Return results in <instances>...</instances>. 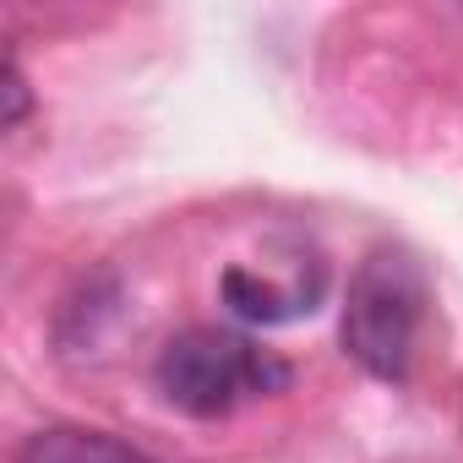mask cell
Instances as JSON below:
<instances>
[{"instance_id": "obj_1", "label": "cell", "mask_w": 463, "mask_h": 463, "mask_svg": "<svg viewBox=\"0 0 463 463\" xmlns=\"http://www.w3.org/2000/svg\"><path fill=\"white\" fill-rule=\"evenodd\" d=\"M158 392L196 420H218L246 398H273L289 387V365L268 349H257L241 333L223 327H185L164 344L158 365Z\"/></svg>"}, {"instance_id": "obj_2", "label": "cell", "mask_w": 463, "mask_h": 463, "mask_svg": "<svg viewBox=\"0 0 463 463\" xmlns=\"http://www.w3.org/2000/svg\"><path fill=\"white\" fill-rule=\"evenodd\" d=\"M425 317V279L414 257L382 246L360 262L349 279V306H344V349L360 371L376 382H403L414 365V338Z\"/></svg>"}, {"instance_id": "obj_5", "label": "cell", "mask_w": 463, "mask_h": 463, "mask_svg": "<svg viewBox=\"0 0 463 463\" xmlns=\"http://www.w3.org/2000/svg\"><path fill=\"white\" fill-rule=\"evenodd\" d=\"M0 99H6V109H0V126L17 131V126L28 120V109H33L28 77H23V66H17V61H6V71H0Z\"/></svg>"}, {"instance_id": "obj_3", "label": "cell", "mask_w": 463, "mask_h": 463, "mask_svg": "<svg viewBox=\"0 0 463 463\" xmlns=\"http://www.w3.org/2000/svg\"><path fill=\"white\" fill-rule=\"evenodd\" d=\"M327 295V268L311 273V279H295V284H273V279H257L246 268H229L223 273V306L235 311L241 322L251 327H284V322H300L317 311V300Z\"/></svg>"}, {"instance_id": "obj_4", "label": "cell", "mask_w": 463, "mask_h": 463, "mask_svg": "<svg viewBox=\"0 0 463 463\" xmlns=\"http://www.w3.org/2000/svg\"><path fill=\"white\" fill-rule=\"evenodd\" d=\"M17 463H153L147 452H137L131 441L109 436V430H82V425H55L23 441Z\"/></svg>"}]
</instances>
